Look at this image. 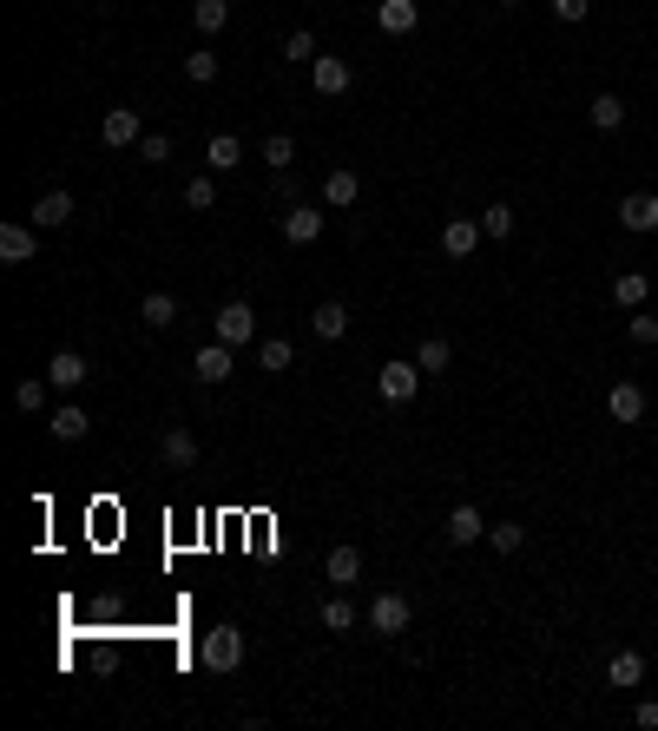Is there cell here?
Instances as JSON below:
<instances>
[{
	"instance_id": "obj_1",
	"label": "cell",
	"mask_w": 658,
	"mask_h": 731,
	"mask_svg": "<svg viewBox=\"0 0 658 731\" xmlns=\"http://www.w3.org/2000/svg\"><path fill=\"white\" fill-rule=\"evenodd\" d=\"M198 659H204V672H237L244 666V633H237V626H211Z\"/></svg>"
},
{
	"instance_id": "obj_2",
	"label": "cell",
	"mask_w": 658,
	"mask_h": 731,
	"mask_svg": "<svg viewBox=\"0 0 658 731\" xmlns=\"http://www.w3.org/2000/svg\"><path fill=\"white\" fill-rule=\"evenodd\" d=\"M211 330H218V343H231V350H244V343H251V336H257V310H251V303H244V297H231V303H224V310H218V317H211Z\"/></svg>"
},
{
	"instance_id": "obj_3",
	"label": "cell",
	"mask_w": 658,
	"mask_h": 731,
	"mask_svg": "<svg viewBox=\"0 0 658 731\" xmlns=\"http://www.w3.org/2000/svg\"><path fill=\"white\" fill-rule=\"evenodd\" d=\"M376 389H382V402H395V409H402V402H415V389H422V363H402V356H395V363H382L376 369Z\"/></svg>"
},
{
	"instance_id": "obj_4",
	"label": "cell",
	"mask_w": 658,
	"mask_h": 731,
	"mask_svg": "<svg viewBox=\"0 0 658 731\" xmlns=\"http://www.w3.org/2000/svg\"><path fill=\"white\" fill-rule=\"evenodd\" d=\"M369 633H382V639L408 633V593H376L369 600Z\"/></svg>"
},
{
	"instance_id": "obj_5",
	"label": "cell",
	"mask_w": 658,
	"mask_h": 731,
	"mask_svg": "<svg viewBox=\"0 0 658 731\" xmlns=\"http://www.w3.org/2000/svg\"><path fill=\"white\" fill-rule=\"evenodd\" d=\"M86 376H93V363H86L79 350H53V363H47V382L60 389V396H79V389H86Z\"/></svg>"
},
{
	"instance_id": "obj_6",
	"label": "cell",
	"mask_w": 658,
	"mask_h": 731,
	"mask_svg": "<svg viewBox=\"0 0 658 731\" xmlns=\"http://www.w3.org/2000/svg\"><path fill=\"white\" fill-rule=\"evenodd\" d=\"M606 415L619 422V429L645 422V389H639V382H612V389H606Z\"/></svg>"
},
{
	"instance_id": "obj_7",
	"label": "cell",
	"mask_w": 658,
	"mask_h": 731,
	"mask_svg": "<svg viewBox=\"0 0 658 731\" xmlns=\"http://www.w3.org/2000/svg\"><path fill=\"white\" fill-rule=\"evenodd\" d=\"M40 251V224H0V264H33Z\"/></svg>"
},
{
	"instance_id": "obj_8",
	"label": "cell",
	"mask_w": 658,
	"mask_h": 731,
	"mask_svg": "<svg viewBox=\"0 0 658 731\" xmlns=\"http://www.w3.org/2000/svg\"><path fill=\"white\" fill-rule=\"evenodd\" d=\"M310 80H316V93H323V99H336V93H349V80H356V73H349V60H336V53H316V60H310Z\"/></svg>"
},
{
	"instance_id": "obj_9",
	"label": "cell",
	"mask_w": 658,
	"mask_h": 731,
	"mask_svg": "<svg viewBox=\"0 0 658 731\" xmlns=\"http://www.w3.org/2000/svg\"><path fill=\"white\" fill-rule=\"evenodd\" d=\"M619 224L626 231H658V191H626L619 198Z\"/></svg>"
},
{
	"instance_id": "obj_10",
	"label": "cell",
	"mask_w": 658,
	"mask_h": 731,
	"mask_svg": "<svg viewBox=\"0 0 658 731\" xmlns=\"http://www.w3.org/2000/svg\"><path fill=\"white\" fill-rule=\"evenodd\" d=\"M376 27L395 33V40H402V33H415V27H422V0H382V7H376Z\"/></svg>"
},
{
	"instance_id": "obj_11",
	"label": "cell",
	"mask_w": 658,
	"mask_h": 731,
	"mask_svg": "<svg viewBox=\"0 0 658 731\" xmlns=\"http://www.w3.org/2000/svg\"><path fill=\"white\" fill-rule=\"evenodd\" d=\"M191 376H198L204 389H218V382L231 376V343H204V350L191 356Z\"/></svg>"
},
{
	"instance_id": "obj_12",
	"label": "cell",
	"mask_w": 658,
	"mask_h": 731,
	"mask_svg": "<svg viewBox=\"0 0 658 731\" xmlns=\"http://www.w3.org/2000/svg\"><path fill=\"white\" fill-rule=\"evenodd\" d=\"M323 580H329L336 593H349V587L362 580V554H356V547H329V560H323Z\"/></svg>"
},
{
	"instance_id": "obj_13",
	"label": "cell",
	"mask_w": 658,
	"mask_h": 731,
	"mask_svg": "<svg viewBox=\"0 0 658 731\" xmlns=\"http://www.w3.org/2000/svg\"><path fill=\"white\" fill-rule=\"evenodd\" d=\"M99 139H106V145H139V139H145L139 112H132V106H112L106 119H99Z\"/></svg>"
},
{
	"instance_id": "obj_14",
	"label": "cell",
	"mask_w": 658,
	"mask_h": 731,
	"mask_svg": "<svg viewBox=\"0 0 658 731\" xmlns=\"http://www.w3.org/2000/svg\"><path fill=\"white\" fill-rule=\"evenodd\" d=\"M487 231H481V218H448L441 224V251L448 257H474V244H481Z\"/></svg>"
},
{
	"instance_id": "obj_15",
	"label": "cell",
	"mask_w": 658,
	"mask_h": 731,
	"mask_svg": "<svg viewBox=\"0 0 658 731\" xmlns=\"http://www.w3.org/2000/svg\"><path fill=\"white\" fill-rule=\"evenodd\" d=\"M47 429H53V442H86V429H93V415L79 409V402H60V409L47 415Z\"/></svg>"
},
{
	"instance_id": "obj_16",
	"label": "cell",
	"mask_w": 658,
	"mask_h": 731,
	"mask_svg": "<svg viewBox=\"0 0 658 731\" xmlns=\"http://www.w3.org/2000/svg\"><path fill=\"white\" fill-rule=\"evenodd\" d=\"M323 211H310V205H290V211H283V238H290V244H316V238H323Z\"/></svg>"
},
{
	"instance_id": "obj_17",
	"label": "cell",
	"mask_w": 658,
	"mask_h": 731,
	"mask_svg": "<svg viewBox=\"0 0 658 731\" xmlns=\"http://www.w3.org/2000/svg\"><path fill=\"white\" fill-rule=\"evenodd\" d=\"M356 198H362V178L349 172V165H336V172L323 178V205H329V211H349Z\"/></svg>"
},
{
	"instance_id": "obj_18",
	"label": "cell",
	"mask_w": 658,
	"mask_h": 731,
	"mask_svg": "<svg viewBox=\"0 0 658 731\" xmlns=\"http://www.w3.org/2000/svg\"><path fill=\"white\" fill-rule=\"evenodd\" d=\"M448 541H455V547L487 541V521H481V508H474V501H461V508L448 514Z\"/></svg>"
},
{
	"instance_id": "obj_19",
	"label": "cell",
	"mask_w": 658,
	"mask_h": 731,
	"mask_svg": "<svg viewBox=\"0 0 658 731\" xmlns=\"http://www.w3.org/2000/svg\"><path fill=\"white\" fill-rule=\"evenodd\" d=\"M66 218H73V191H40V198H33V224H40V231H60Z\"/></svg>"
},
{
	"instance_id": "obj_20",
	"label": "cell",
	"mask_w": 658,
	"mask_h": 731,
	"mask_svg": "<svg viewBox=\"0 0 658 731\" xmlns=\"http://www.w3.org/2000/svg\"><path fill=\"white\" fill-rule=\"evenodd\" d=\"M204 165H211V172H237V165H244V139H237V132H211Z\"/></svg>"
},
{
	"instance_id": "obj_21",
	"label": "cell",
	"mask_w": 658,
	"mask_h": 731,
	"mask_svg": "<svg viewBox=\"0 0 658 731\" xmlns=\"http://www.w3.org/2000/svg\"><path fill=\"white\" fill-rule=\"evenodd\" d=\"M310 330L323 336V343L349 336V303H336V297H329V303H316V310H310Z\"/></svg>"
},
{
	"instance_id": "obj_22",
	"label": "cell",
	"mask_w": 658,
	"mask_h": 731,
	"mask_svg": "<svg viewBox=\"0 0 658 731\" xmlns=\"http://www.w3.org/2000/svg\"><path fill=\"white\" fill-rule=\"evenodd\" d=\"M645 297H652V277L645 271H619L612 277V303H619V310H645Z\"/></svg>"
},
{
	"instance_id": "obj_23",
	"label": "cell",
	"mask_w": 658,
	"mask_h": 731,
	"mask_svg": "<svg viewBox=\"0 0 658 731\" xmlns=\"http://www.w3.org/2000/svg\"><path fill=\"white\" fill-rule=\"evenodd\" d=\"M158 455H165V468H198V435L191 429H165Z\"/></svg>"
},
{
	"instance_id": "obj_24",
	"label": "cell",
	"mask_w": 658,
	"mask_h": 731,
	"mask_svg": "<svg viewBox=\"0 0 658 731\" xmlns=\"http://www.w3.org/2000/svg\"><path fill=\"white\" fill-rule=\"evenodd\" d=\"M139 317H145V330H172L178 323V297L172 290H152V297L139 303Z\"/></svg>"
},
{
	"instance_id": "obj_25",
	"label": "cell",
	"mask_w": 658,
	"mask_h": 731,
	"mask_svg": "<svg viewBox=\"0 0 658 731\" xmlns=\"http://www.w3.org/2000/svg\"><path fill=\"white\" fill-rule=\"evenodd\" d=\"M257 159H264L270 172H290V165H297V139H290V132H270V139L257 145Z\"/></svg>"
},
{
	"instance_id": "obj_26",
	"label": "cell",
	"mask_w": 658,
	"mask_h": 731,
	"mask_svg": "<svg viewBox=\"0 0 658 731\" xmlns=\"http://www.w3.org/2000/svg\"><path fill=\"white\" fill-rule=\"evenodd\" d=\"M290 363H297V350H290L283 336H264V343H257V369H264V376H283Z\"/></svg>"
},
{
	"instance_id": "obj_27",
	"label": "cell",
	"mask_w": 658,
	"mask_h": 731,
	"mask_svg": "<svg viewBox=\"0 0 658 731\" xmlns=\"http://www.w3.org/2000/svg\"><path fill=\"white\" fill-rule=\"evenodd\" d=\"M645 679V659H639V652H612V666H606V685H619V692H626V685H639Z\"/></svg>"
},
{
	"instance_id": "obj_28",
	"label": "cell",
	"mask_w": 658,
	"mask_h": 731,
	"mask_svg": "<svg viewBox=\"0 0 658 731\" xmlns=\"http://www.w3.org/2000/svg\"><path fill=\"white\" fill-rule=\"evenodd\" d=\"M586 119H593L599 132H619V126H626V106H619V93H593V106H586Z\"/></svg>"
},
{
	"instance_id": "obj_29",
	"label": "cell",
	"mask_w": 658,
	"mask_h": 731,
	"mask_svg": "<svg viewBox=\"0 0 658 731\" xmlns=\"http://www.w3.org/2000/svg\"><path fill=\"white\" fill-rule=\"evenodd\" d=\"M323 626L329 633H356V600H349V593H329L323 600Z\"/></svg>"
},
{
	"instance_id": "obj_30",
	"label": "cell",
	"mask_w": 658,
	"mask_h": 731,
	"mask_svg": "<svg viewBox=\"0 0 658 731\" xmlns=\"http://www.w3.org/2000/svg\"><path fill=\"white\" fill-rule=\"evenodd\" d=\"M415 363H422V376H441V369L455 363V343H448V336H428L422 350H415Z\"/></svg>"
},
{
	"instance_id": "obj_31",
	"label": "cell",
	"mask_w": 658,
	"mask_h": 731,
	"mask_svg": "<svg viewBox=\"0 0 658 731\" xmlns=\"http://www.w3.org/2000/svg\"><path fill=\"white\" fill-rule=\"evenodd\" d=\"M191 20H198V33H224V20H231V0H191Z\"/></svg>"
},
{
	"instance_id": "obj_32",
	"label": "cell",
	"mask_w": 658,
	"mask_h": 731,
	"mask_svg": "<svg viewBox=\"0 0 658 731\" xmlns=\"http://www.w3.org/2000/svg\"><path fill=\"white\" fill-rule=\"evenodd\" d=\"M481 231H487L494 244H507V238H514V205H487V211H481Z\"/></svg>"
},
{
	"instance_id": "obj_33",
	"label": "cell",
	"mask_w": 658,
	"mask_h": 731,
	"mask_svg": "<svg viewBox=\"0 0 658 731\" xmlns=\"http://www.w3.org/2000/svg\"><path fill=\"white\" fill-rule=\"evenodd\" d=\"M487 547H494V554H520V547H527V527H514V521L487 527Z\"/></svg>"
},
{
	"instance_id": "obj_34",
	"label": "cell",
	"mask_w": 658,
	"mask_h": 731,
	"mask_svg": "<svg viewBox=\"0 0 658 731\" xmlns=\"http://www.w3.org/2000/svg\"><path fill=\"white\" fill-rule=\"evenodd\" d=\"M185 80L191 86H211V80H218V53H204V47L185 53Z\"/></svg>"
},
{
	"instance_id": "obj_35",
	"label": "cell",
	"mask_w": 658,
	"mask_h": 731,
	"mask_svg": "<svg viewBox=\"0 0 658 731\" xmlns=\"http://www.w3.org/2000/svg\"><path fill=\"white\" fill-rule=\"evenodd\" d=\"M185 205H191V211H211V205H218V178L198 172V178L185 185Z\"/></svg>"
},
{
	"instance_id": "obj_36",
	"label": "cell",
	"mask_w": 658,
	"mask_h": 731,
	"mask_svg": "<svg viewBox=\"0 0 658 731\" xmlns=\"http://www.w3.org/2000/svg\"><path fill=\"white\" fill-rule=\"evenodd\" d=\"M47 389H53V382L47 376H27V382H20V389H14V402H20V409H47Z\"/></svg>"
},
{
	"instance_id": "obj_37",
	"label": "cell",
	"mask_w": 658,
	"mask_h": 731,
	"mask_svg": "<svg viewBox=\"0 0 658 731\" xmlns=\"http://www.w3.org/2000/svg\"><path fill=\"white\" fill-rule=\"evenodd\" d=\"M283 60H290V66L316 60V33H310V27H297V33H290V40H283Z\"/></svg>"
},
{
	"instance_id": "obj_38",
	"label": "cell",
	"mask_w": 658,
	"mask_h": 731,
	"mask_svg": "<svg viewBox=\"0 0 658 731\" xmlns=\"http://www.w3.org/2000/svg\"><path fill=\"white\" fill-rule=\"evenodd\" d=\"M139 159L145 165H165V159H172V139H165V132H145V139H139Z\"/></svg>"
},
{
	"instance_id": "obj_39",
	"label": "cell",
	"mask_w": 658,
	"mask_h": 731,
	"mask_svg": "<svg viewBox=\"0 0 658 731\" xmlns=\"http://www.w3.org/2000/svg\"><path fill=\"white\" fill-rule=\"evenodd\" d=\"M586 14H593V0H553V20H560V27H580Z\"/></svg>"
},
{
	"instance_id": "obj_40",
	"label": "cell",
	"mask_w": 658,
	"mask_h": 731,
	"mask_svg": "<svg viewBox=\"0 0 658 731\" xmlns=\"http://www.w3.org/2000/svg\"><path fill=\"white\" fill-rule=\"evenodd\" d=\"M626 330H632V343H645V350L658 343V317H645V310H632V323H626Z\"/></svg>"
},
{
	"instance_id": "obj_41",
	"label": "cell",
	"mask_w": 658,
	"mask_h": 731,
	"mask_svg": "<svg viewBox=\"0 0 658 731\" xmlns=\"http://www.w3.org/2000/svg\"><path fill=\"white\" fill-rule=\"evenodd\" d=\"M632 725H639V731H658V699H645L639 712H632Z\"/></svg>"
},
{
	"instance_id": "obj_42",
	"label": "cell",
	"mask_w": 658,
	"mask_h": 731,
	"mask_svg": "<svg viewBox=\"0 0 658 731\" xmlns=\"http://www.w3.org/2000/svg\"><path fill=\"white\" fill-rule=\"evenodd\" d=\"M501 7H520V0H501Z\"/></svg>"
}]
</instances>
